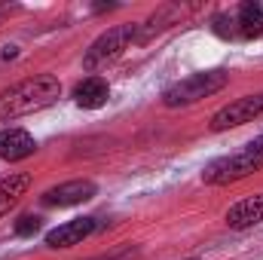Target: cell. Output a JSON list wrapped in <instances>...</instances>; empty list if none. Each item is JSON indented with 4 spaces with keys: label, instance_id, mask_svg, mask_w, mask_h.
<instances>
[{
    "label": "cell",
    "instance_id": "cell-6",
    "mask_svg": "<svg viewBox=\"0 0 263 260\" xmlns=\"http://www.w3.org/2000/svg\"><path fill=\"white\" fill-rule=\"evenodd\" d=\"M95 193H98L95 181L80 178V181H67V184H59V187L46 190V193H43V205H52V208H73V205H83V202L95 199Z\"/></svg>",
    "mask_w": 263,
    "mask_h": 260
},
{
    "label": "cell",
    "instance_id": "cell-10",
    "mask_svg": "<svg viewBox=\"0 0 263 260\" xmlns=\"http://www.w3.org/2000/svg\"><path fill=\"white\" fill-rule=\"evenodd\" d=\"M260 220H263V193L248 196V199L236 202L227 211V227L230 230H248V227H254Z\"/></svg>",
    "mask_w": 263,
    "mask_h": 260
},
{
    "label": "cell",
    "instance_id": "cell-7",
    "mask_svg": "<svg viewBox=\"0 0 263 260\" xmlns=\"http://www.w3.org/2000/svg\"><path fill=\"white\" fill-rule=\"evenodd\" d=\"M95 227H98L95 217H73V220H67V224L46 233V245L49 248H73L83 239H89L95 233Z\"/></svg>",
    "mask_w": 263,
    "mask_h": 260
},
{
    "label": "cell",
    "instance_id": "cell-14",
    "mask_svg": "<svg viewBox=\"0 0 263 260\" xmlns=\"http://www.w3.org/2000/svg\"><path fill=\"white\" fill-rule=\"evenodd\" d=\"M248 147H251V150H260V153H263V135H260V138H257V141H251Z\"/></svg>",
    "mask_w": 263,
    "mask_h": 260
},
{
    "label": "cell",
    "instance_id": "cell-11",
    "mask_svg": "<svg viewBox=\"0 0 263 260\" xmlns=\"http://www.w3.org/2000/svg\"><path fill=\"white\" fill-rule=\"evenodd\" d=\"M107 95H110V89H107V83H104L101 77H86V80L77 83V89H73V101H77L80 107H86V110L101 107V104L107 101Z\"/></svg>",
    "mask_w": 263,
    "mask_h": 260
},
{
    "label": "cell",
    "instance_id": "cell-1",
    "mask_svg": "<svg viewBox=\"0 0 263 260\" xmlns=\"http://www.w3.org/2000/svg\"><path fill=\"white\" fill-rule=\"evenodd\" d=\"M62 95V83L59 77L52 73H34L9 89L0 92V123H9V120H18V117H28V114H37L49 104H55Z\"/></svg>",
    "mask_w": 263,
    "mask_h": 260
},
{
    "label": "cell",
    "instance_id": "cell-8",
    "mask_svg": "<svg viewBox=\"0 0 263 260\" xmlns=\"http://www.w3.org/2000/svg\"><path fill=\"white\" fill-rule=\"evenodd\" d=\"M263 34V6L254 0H245L239 3L236 15H233V28H230V37H242V40H254Z\"/></svg>",
    "mask_w": 263,
    "mask_h": 260
},
{
    "label": "cell",
    "instance_id": "cell-9",
    "mask_svg": "<svg viewBox=\"0 0 263 260\" xmlns=\"http://www.w3.org/2000/svg\"><path fill=\"white\" fill-rule=\"evenodd\" d=\"M34 150H37V141H34L31 132H25V129H3L0 132V159L18 162V159H28Z\"/></svg>",
    "mask_w": 263,
    "mask_h": 260
},
{
    "label": "cell",
    "instance_id": "cell-13",
    "mask_svg": "<svg viewBox=\"0 0 263 260\" xmlns=\"http://www.w3.org/2000/svg\"><path fill=\"white\" fill-rule=\"evenodd\" d=\"M37 230H40V217L37 214H25V217L15 220V236H22V239L25 236H34Z\"/></svg>",
    "mask_w": 263,
    "mask_h": 260
},
{
    "label": "cell",
    "instance_id": "cell-4",
    "mask_svg": "<svg viewBox=\"0 0 263 260\" xmlns=\"http://www.w3.org/2000/svg\"><path fill=\"white\" fill-rule=\"evenodd\" d=\"M135 34H138V25H117V28H107L86 52L83 67L86 70H98V67H107L110 62H117L129 43H135Z\"/></svg>",
    "mask_w": 263,
    "mask_h": 260
},
{
    "label": "cell",
    "instance_id": "cell-12",
    "mask_svg": "<svg viewBox=\"0 0 263 260\" xmlns=\"http://www.w3.org/2000/svg\"><path fill=\"white\" fill-rule=\"evenodd\" d=\"M28 187H31V175H25V172L9 175V178L0 181V217H6L22 202V196L28 193Z\"/></svg>",
    "mask_w": 263,
    "mask_h": 260
},
{
    "label": "cell",
    "instance_id": "cell-2",
    "mask_svg": "<svg viewBox=\"0 0 263 260\" xmlns=\"http://www.w3.org/2000/svg\"><path fill=\"white\" fill-rule=\"evenodd\" d=\"M230 83L227 70H202V73H190L184 80H178L175 86H168L162 92V104L165 107H190L202 98H211L214 92H220Z\"/></svg>",
    "mask_w": 263,
    "mask_h": 260
},
{
    "label": "cell",
    "instance_id": "cell-5",
    "mask_svg": "<svg viewBox=\"0 0 263 260\" xmlns=\"http://www.w3.org/2000/svg\"><path fill=\"white\" fill-rule=\"evenodd\" d=\"M257 117H263V92H257V95H245V98H239V101L220 107V110L211 117V132L236 129V126L254 123Z\"/></svg>",
    "mask_w": 263,
    "mask_h": 260
},
{
    "label": "cell",
    "instance_id": "cell-15",
    "mask_svg": "<svg viewBox=\"0 0 263 260\" xmlns=\"http://www.w3.org/2000/svg\"><path fill=\"white\" fill-rule=\"evenodd\" d=\"M6 12H9V6H3V3H0V18H3Z\"/></svg>",
    "mask_w": 263,
    "mask_h": 260
},
{
    "label": "cell",
    "instance_id": "cell-3",
    "mask_svg": "<svg viewBox=\"0 0 263 260\" xmlns=\"http://www.w3.org/2000/svg\"><path fill=\"white\" fill-rule=\"evenodd\" d=\"M260 169H263V153L245 147L239 153H230V156H220V159L208 162L202 169V181L211 184V187H227V184H236V181H242V178H248Z\"/></svg>",
    "mask_w": 263,
    "mask_h": 260
}]
</instances>
